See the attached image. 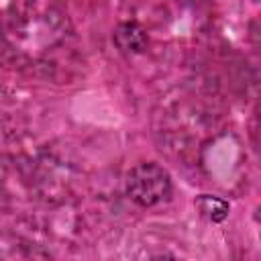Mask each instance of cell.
Wrapping results in <instances>:
<instances>
[{
    "instance_id": "cell-1",
    "label": "cell",
    "mask_w": 261,
    "mask_h": 261,
    "mask_svg": "<svg viewBox=\"0 0 261 261\" xmlns=\"http://www.w3.org/2000/svg\"><path fill=\"white\" fill-rule=\"evenodd\" d=\"M126 192L133 202L143 208H151L163 202L171 192V179L167 171L157 163H139L126 177Z\"/></svg>"
},
{
    "instance_id": "cell-2",
    "label": "cell",
    "mask_w": 261,
    "mask_h": 261,
    "mask_svg": "<svg viewBox=\"0 0 261 261\" xmlns=\"http://www.w3.org/2000/svg\"><path fill=\"white\" fill-rule=\"evenodd\" d=\"M196 210L200 212V216H204L210 222H222L228 216V202L218 198V196H210V194H200L194 202Z\"/></svg>"
},
{
    "instance_id": "cell-3",
    "label": "cell",
    "mask_w": 261,
    "mask_h": 261,
    "mask_svg": "<svg viewBox=\"0 0 261 261\" xmlns=\"http://www.w3.org/2000/svg\"><path fill=\"white\" fill-rule=\"evenodd\" d=\"M114 39H116V45L124 51H141L145 47V31L137 24V22H124L116 29L114 33Z\"/></svg>"
},
{
    "instance_id": "cell-4",
    "label": "cell",
    "mask_w": 261,
    "mask_h": 261,
    "mask_svg": "<svg viewBox=\"0 0 261 261\" xmlns=\"http://www.w3.org/2000/svg\"><path fill=\"white\" fill-rule=\"evenodd\" d=\"M255 220H257V224H259V234H261V208L255 212Z\"/></svg>"
}]
</instances>
